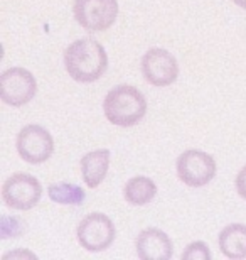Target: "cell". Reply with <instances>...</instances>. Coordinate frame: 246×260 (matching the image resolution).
<instances>
[{"label":"cell","instance_id":"obj_1","mask_svg":"<svg viewBox=\"0 0 246 260\" xmlns=\"http://www.w3.org/2000/svg\"><path fill=\"white\" fill-rule=\"evenodd\" d=\"M64 66L73 80L78 83H93L99 80L108 68L107 51L98 41L81 38L67 46L64 51Z\"/></svg>","mask_w":246,"mask_h":260},{"label":"cell","instance_id":"obj_2","mask_svg":"<svg viewBox=\"0 0 246 260\" xmlns=\"http://www.w3.org/2000/svg\"><path fill=\"white\" fill-rule=\"evenodd\" d=\"M104 117L118 127H133L147 113V100L135 86L120 85L108 91L103 102Z\"/></svg>","mask_w":246,"mask_h":260},{"label":"cell","instance_id":"obj_3","mask_svg":"<svg viewBox=\"0 0 246 260\" xmlns=\"http://www.w3.org/2000/svg\"><path fill=\"white\" fill-rule=\"evenodd\" d=\"M179 179L189 188H202L216 176V160L211 154L197 149L182 152L175 164Z\"/></svg>","mask_w":246,"mask_h":260},{"label":"cell","instance_id":"obj_4","mask_svg":"<svg viewBox=\"0 0 246 260\" xmlns=\"http://www.w3.org/2000/svg\"><path fill=\"white\" fill-rule=\"evenodd\" d=\"M75 19L83 29L90 32H101L112 27L118 17L117 0H76Z\"/></svg>","mask_w":246,"mask_h":260},{"label":"cell","instance_id":"obj_5","mask_svg":"<svg viewBox=\"0 0 246 260\" xmlns=\"http://www.w3.org/2000/svg\"><path fill=\"white\" fill-rule=\"evenodd\" d=\"M43 188L34 176L25 173H15L4 183L2 198L5 205L12 210L27 211L41 201Z\"/></svg>","mask_w":246,"mask_h":260},{"label":"cell","instance_id":"obj_6","mask_svg":"<svg viewBox=\"0 0 246 260\" xmlns=\"http://www.w3.org/2000/svg\"><path fill=\"white\" fill-rule=\"evenodd\" d=\"M38 83L24 68H9L0 75V98L10 107H22L36 96Z\"/></svg>","mask_w":246,"mask_h":260},{"label":"cell","instance_id":"obj_7","mask_svg":"<svg viewBox=\"0 0 246 260\" xmlns=\"http://www.w3.org/2000/svg\"><path fill=\"white\" fill-rule=\"evenodd\" d=\"M78 242L88 252H103L112 245L117 235L113 221L103 213L85 216L76 230Z\"/></svg>","mask_w":246,"mask_h":260},{"label":"cell","instance_id":"obj_8","mask_svg":"<svg viewBox=\"0 0 246 260\" xmlns=\"http://www.w3.org/2000/svg\"><path fill=\"white\" fill-rule=\"evenodd\" d=\"M17 152L25 162L43 164L54 152V140L49 130L41 125H25L17 135Z\"/></svg>","mask_w":246,"mask_h":260},{"label":"cell","instance_id":"obj_9","mask_svg":"<svg viewBox=\"0 0 246 260\" xmlns=\"http://www.w3.org/2000/svg\"><path fill=\"white\" fill-rule=\"evenodd\" d=\"M144 78L152 86H169L179 76V64L174 54L162 48H152L142 58Z\"/></svg>","mask_w":246,"mask_h":260},{"label":"cell","instance_id":"obj_10","mask_svg":"<svg viewBox=\"0 0 246 260\" xmlns=\"http://www.w3.org/2000/svg\"><path fill=\"white\" fill-rule=\"evenodd\" d=\"M135 247L140 260H170L174 253L170 238L159 228H145L140 232Z\"/></svg>","mask_w":246,"mask_h":260},{"label":"cell","instance_id":"obj_11","mask_svg":"<svg viewBox=\"0 0 246 260\" xmlns=\"http://www.w3.org/2000/svg\"><path fill=\"white\" fill-rule=\"evenodd\" d=\"M110 168V150L98 149L88 152L81 159V176L88 188L95 189L103 183Z\"/></svg>","mask_w":246,"mask_h":260},{"label":"cell","instance_id":"obj_12","mask_svg":"<svg viewBox=\"0 0 246 260\" xmlns=\"http://www.w3.org/2000/svg\"><path fill=\"white\" fill-rule=\"evenodd\" d=\"M219 248L226 258H246V225L231 223V225L224 226L219 233Z\"/></svg>","mask_w":246,"mask_h":260},{"label":"cell","instance_id":"obj_13","mask_svg":"<svg viewBox=\"0 0 246 260\" xmlns=\"http://www.w3.org/2000/svg\"><path fill=\"white\" fill-rule=\"evenodd\" d=\"M157 194V184L145 176H135L125 184L123 196L127 203L133 206H144L150 203Z\"/></svg>","mask_w":246,"mask_h":260},{"label":"cell","instance_id":"obj_14","mask_svg":"<svg viewBox=\"0 0 246 260\" xmlns=\"http://www.w3.org/2000/svg\"><path fill=\"white\" fill-rule=\"evenodd\" d=\"M48 194L51 201L57 203V205H71L80 206L85 201L86 193L85 189L71 183H54L48 188Z\"/></svg>","mask_w":246,"mask_h":260},{"label":"cell","instance_id":"obj_15","mask_svg":"<svg viewBox=\"0 0 246 260\" xmlns=\"http://www.w3.org/2000/svg\"><path fill=\"white\" fill-rule=\"evenodd\" d=\"M24 223L15 216H2L0 220V238H17L24 233Z\"/></svg>","mask_w":246,"mask_h":260},{"label":"cell","instance_id":"obj_16","mask_svg":"<svg viewBox=\"0 0 246 260\" xmlns=\"http://www.w3.org/2000/svg\"><path fill=\"white\" fill-rule=\"evenodd\" d=\"M182 260H211V250L204 242H192L182 252Z\"/></svg>","mask_w":246,"mask_h":260},{"label":"cell","instance_id":"obj_17","mask_svg":"<svg viewBox=\"0 0 246 260\" xmlns=\"http://www.w3.org/2000/svg\"><path fill=\"white\" fill-rule=\"evenodd\" d=\"M236 191H238V194L246 201V166L236 176Z\"/></svg>","mask_w":246,"mask_h":260},{"label":"cell","instance_id":"obj_18","mask_svg":"<svg viewBox=\"0 0 246 260\" xmlns=\"http://www.w3.org/2000/svg\"><path fill=\"white\" fill-rule=\"evenodd\" d=\"M2 258L4 260H9V258H38V257H36L30 250H24V248H19V250L7 252Z\"/></svg>","mask_w":246,"mask_h":260},{"label":"cell","instance_id":"obj_19","mask_svg":"<svg viewBox=\"0 0 246 260\" xmlns=\"http://www.w3.org/2000/svg\"><path fill=\"white\" fill-rule=\"evenodd\" d=\"M234 4L238 5V7H241V9H244L246 10V0H233Z\"/></svg>","mask_w":246,"mask_h":260}]
</instances>
